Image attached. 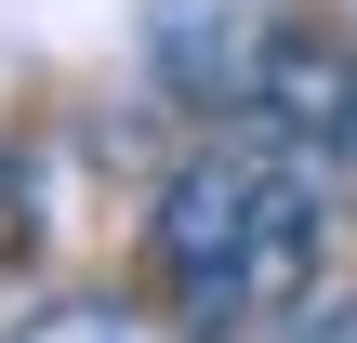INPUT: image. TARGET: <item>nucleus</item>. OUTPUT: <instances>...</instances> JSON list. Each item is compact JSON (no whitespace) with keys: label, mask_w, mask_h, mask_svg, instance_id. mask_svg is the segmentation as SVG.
<instances>
[{"label":"nucleus","mask_w":357,"mask_h":343,"mask_svg":"<svg viewBox=\"0 0 357 343\" xmlns=\"http://www.w3.org/2000/svg\"><path fill=\"white\" fill-rule=\"evenodd\" d=\"M318 238H331V198H318V159L252 132V145H199L159 212H146V278L159 304L199 343L225 330H278L305 291H318Z\"/></svg>","instance_id":"1"},{"label":"nucleus","mask_w":357,"mask_h":343,"mask_svg":"<svg viewBox=\"0 0 357 343\" xmlns=\"http://www.w3.org/2000/svg\"><path fill=\"white\" fill-rule=\"evenodd\" d=\"M265 40H278L265 0H146V66H159L185 106H252Z\"/></svg>","instance_id":"2"},{"label":"nucleus","mask_w":357,"mask_h":343,"mask_svg":"<svg viewBox=\"0 0 357 343\" xmlns=\"http://www.w3.org/2000/svg\"><path fill=\"white\" fill-rule=\"evenodd\" d=\"M252 119H265L278 145H331L357 119V53L318 40V26H278V40H265V79H252Z\"/></svg>","instance_id":"3"},{"label":"nucleus","mask_w":357,"mask_h":343,"mask_svg":"<svg viewBox=\"0 0 357 343\" xmlns=\"http://www.w3.org/2000/svg\"><path fill=\"white\" fill-rule=\"evenodd\" d=\"M13 343H146V330H132L119 304H53L40 330H13Z\"/></svg>","instance_id":"4"},{"label":"nucleus","mask_w":357,"mask_h":343,"mask_svg":"<svg viewBox=\"0 0 357 343\" xmlns=\"http://www.w3.org/2000/svg\"><path fill=\"white\" fill-rule=\"evenodd\" d=\"M278 343H357V291H305L278 317Z\"/></svg>","instance_id":"5"},{"label":"nucleus","mask_w":357,"mask_h":343,"mask_svg":"<svg viewBox=\"0 0 357 343\" xmlns=\"http://www.w3.org/2000/svg\"><path fill=\"white\" fill-rule=\"evenodd\" d=\"M13 251H26V172L0 159V264H13Z\"/></svg>","instance_id":"6"},{"label":"nucleus","mask_w":357,"mask_h":343,"mask_svg":"<svg viewBox=\"0 0 357 343\" xmlns=\"http://www.w3.org/2000/svg\"><path fill=\"white\" fill-rule=\"evenodd\" d=\"M305 159H318V172H331V185H344V198H357V119H344V132H331V145H305Z\"/></svg>","instance_id":"7"}]
</instances>
